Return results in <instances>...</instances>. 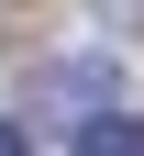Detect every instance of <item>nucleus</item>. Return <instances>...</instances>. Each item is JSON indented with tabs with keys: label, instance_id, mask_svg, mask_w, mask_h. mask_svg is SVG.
Here are the masks:
<instances>
[{
	"label": "nucleus",
	"instance_id": "nucleus-1",
	"mask_svg": "<svg viewBox=\"0 0 144 156\" xmlns=\"http://www.w3.org/2000/svg\"><path fill=\"white\" fill-rule=\"evenodd\" d=\"M78 156H144V123L133 112H89L78 123Z\"/></svg>",
	"mask_w": 144,
	"mask_h": 156
},
{
	"label": "nucleus",
	"instance_id": "nucleus-2",
	"mask_svg": "<svg viewBox=\"0 0 144 156\" xmlns=\"http://www.w3.org/2000/svg\"><path fill=\"white\" fill-rule=\"evenodd\" d=\"M0 156H22V123H11V112H0Z\"/></svg>",
	"mask_w": 144,
	"mask_h": 156
}]
</instances>
